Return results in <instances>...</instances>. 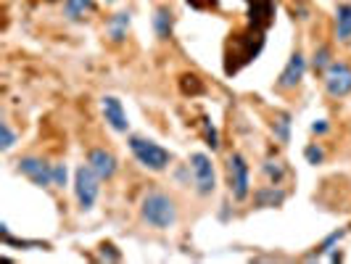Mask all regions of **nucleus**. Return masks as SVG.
Returning a JSON list of instances; mask_svg holds the SVG:
<instances>
[{
	"mask_svg": "<svg viewBox=\"0 0 351 264\" xmlns=\"http://www.w3.org/2000/svg\"><path fill=\"white\" fill-rule=\"evenodd\" d=\"M201 127H204V138H206V145H209L211 151H217V148H219V130L211 124L209 117H201Z\"/></svg>",
	"mask_w": 351,
	"mask_h": 264,
	"instance_id": "obj_22",
	"label": "nucleus"
},
{
	"mask_svg": "<svg viewBox=\"0 0 351 264\" xmlns=\"http://www.w3.org/2000/svg\"><path fill=\"white\" fill-rule=\"evenodd\" d=\"M141 219L154 230H169L180 219L177 201L164 191H148L141 198Z\"/></svg>",
	"mask_w": 351,
	"mask_h": 264,
	"instance_id": "obj_2",
	"label": "nucleus"
},
{
	"mask_svg": "<svg viewBox=\"0 0 351 264\" xmlns=\"http://www.w3.org/2000/svg\"><path fill=\"white\" fill-rule=\"evenodd\" d=\"M341 238H343V230H335V232H330V235H328V238H325V241L317 246L315 254H328V251H330V248H333Z\"/></svg>",
	"mask_w": 351,
	"mask_h": 264,
	"instance_id": "obj_25",
	"label": "nucleus"
},
{
	"mask_svg": "<svg viewBox=\"0 0 351 264\" xmlns=\"http://www.w3.org/2000/svg\"><path fill=\"white\" fill-rule=\"evenodd\" d=\"M304 74H306V58H304L301 51H296L288 58V64L280 71L275 85H278V90H296L301 85V80H304Z\"/></svg>",
	"mask_w": 351,
	"mask_h": 264,
	"instance_id": "obj_10",
	"label": "nucleus"
},
{
	"mask_svg": "<svg viewBox=\"0 0 351 264\" xmlns=\"http://www.w3.org/2000/svg\"><path fill=\"white\" fill-rule=\"evenodd\" d=\"M333 64V53H330V48L328 45H319L315 51V56H312V69L317 71V74H325V69Z\"/></svg>",
	"mask_w": 351,
	"mask_h": 264,
	"instance_id": "obj_20",
	"label": "nucleus"
},
{
	"mask_svg": "<svg viewBox=\"0 0 351 264\" xmlns=\"http://www.w3.org/2000/svg\"><path fill=\"white\" fill-rule=\"evenodd\" d=\"M172 29H175V14H172V8L158 5L156 11H154V32H156L158 40H169Z\"/></svg>",
	"mask_w": 351,
	"mask_h": 264,
	"instance_id": "obj_16",
	"label": "nucleus"
},
{
	"mask_svg": "<svg viewBox=\"0 0 351 264\" xmlns=\"http://www.w3.org/2000/svg\"><path fill=\"white\" fill-rule=\"evenodd\" d=\"M16 169L24 177H29L37 188H51L53 185V164L40 156H21L16 161Z\"/></svg>",
	"mask_w": 351,
	"mask_h": 264,
	"instance_id": "obj_8",
	"label": "nucleus"
},
{
	"mask_svg": "<svg viewBox=\"0 0 351 264\" xmlns=\"http://www.w3.org/2000/svg\"><path fill=\"white\" fill-rule=\"evenodd\" d=\"M180 90H182V95H201L206 88L195 74H182L180 77Z\"/></svg>",
	"mask_w": 351,
	"mask_h": 264,
	"instance_id": "obj_21",
	"label": "nucleus"
},
{
	"mask_svg": "<svg viewBox=\"0 0 351 264\" xmlns=\"http://www.w3.org/2000/svg\"><path fill=\"white\" fill-rule=\"evenodd\" d=\"M285 164H282L280 158H264L262 161V175L272 182V185H280L282 180H285Z\"/></svg>",
	"mask_w": 351,
	"mask_h": 264,
	"instance_id": "obj_18",
	"label": "nucleus"
},
{
	"mask_svg": "<svg viewBox=\"0 0 351 264\" xmlns=\"http://www.w3.org/2000/svg\"><path fill=\"white\" fill-rule=\"evenodd\" d=\"M130 151L138 158V164L148 172H164L172 164V154L164 145H158L156 141H148V138H141V135L130 138Z\"/></svg>",
	"mask_w": 351,
	"mask_h": 264,
	"instance_id": "obj_3",
	"label": "nucleus"
},
{
	"mask_svg": "<svg viewBox=\"0 0 351 264\" xmlns=\"http://www.w3.org/2000/svg\"><path fill=\"white\" fill-rule=\"evenodd\" d=\"M98 193H101V177L90 169V164L77 167V172H74V195H77L80 209H93L95 201H98Z\"/></svg>",
	"mask_w": 351,
	"mask_h": 264,
	"instance_id": "obj_5",
	"label": "nucleus"
},
{
	"mask_svg": "<svg viewBox=\"0 0 351 264\" xmlns=\"http://www.w3.org/2000/svg\"><path fill=\"white\" fill-rule=\"evenodd\" d=\"M101 259H108V262H119V259H122V254L117 251V246H114V243H104V246H101Z\"/></svg>",
	"mask_w": 351,
	"mask_h": 264,
	"instance_id": "obj_27",
	"label": "nucleus"
},
{
	"mask_svg": "<svg viewBox=\"0 0 351 264\" xmlns=\"http://www.w3.org/2000/svg\"><path fill=\"white\" fill-rule=\"evenodd\" d=\"M272 135L280 143H288V138H291V114L280 111V114L272 117Z\"/></svg>",
	"mask_w": 351,
	"mask_h": 264,
	"instance_id": "obj_19",
	"label": "nucleus"
},
{
	"mask_svg": "<svg viewBox=\"0 0 351 264\" xmlns=\"http://www.w3.org/2000/svg\"><path fill=\"white\" fill-rule=\"evenodd\" d=\"M191 172H193V185L198 195H211L217 188V175L214 164L206 154H191Z\"/></svg>",
	"mask_w": 351,
	"mask_h": 264,
	"instance_id": "obj_7",
	"label": "nucleus"
},
{
	"mask_svg": "<svg viewBox=\"0 0 351 264\" xmlns=\"http://www.w3.org/2000/svg\"><path fill=\"white\" fill-rule=\"evenodd\" d=\"M130 24H132V11H119L106 21V35L114 45H122L130 32Z\"/></svg>",
	"mask_w": 351,
	"mask_h": 264,
	"instance_id": "obj_13",
	"label": "nucleus"
},
{
	"mask_svg": "<svg viewBox=\"0 0 351 264\" xmlns=\"http://www.w3.org/2000/svg\"><path fill=\"white\" fill-rule=\"evenodd\" d=\"M254 204H256L259 209H275V206H282V204H285V191L269 182V185H264V188H259V191L254 193Z\"/></svg>",
	"mask_w": 351,
	"mask_h": 264,
	"instance_id": "obj_15",
	"label": "nucleus"
},
{
	"mask_svg": "<svg viewBox=\"0 0 351 264\" xmlns=\"http://www.w3.org/2000/svg\"><path fill=\"white\" fill-rule=\"evenodd\" d=\"M248 5V27L254 29H269L275 24L278 3L275 0H246Z\"/></svg>",
	"mask_w": 351,
	"mask_h": 264,
	"instance_id": "obj_9",
	"label": "nucleus"
},
{
	"mask_svg": "<svg viewBox=\"0 0 351 264\" xmlns=\"http://www.w3.org/2000/svg\"><path fill=\"white\" fill-rule=\"evenodd\" d=\"M53 185L56 188L66 185V164H53Z\"/></svg>",
	"mask_w": 351,
	"mask_h": 264,
	"instance_id": "obj_26",
	"label": "nucleus"
},
{
	"mask_svg": "<svg viewBox=\"0 0 351 264\" xmlns=\"http://www.w3.org/2000/svg\"><path fill=\"white\" fill-rule=\"evenodd\" d=\"M304 158L317 167V164H322V161H325V148H322L319 143H309V145L304 148Z\"/></svg>",
	"mask_w": 351,
	"mask_h": 264,
	"instance_id": "obj_23",
	"label": "nucleus"
},
{
	"mask_svg": "<svg viewBox=\"0 0 351 264\" xmlns=\"http://www.w3.org/2000/svg\"><path fill=\"white\" fill-rule=\"evenodd\" d=\"M104 3H117V0H104Z\"/></svg>",
	"mask_w": 351,
	"mask_h": 264,
	"instance_id": "obj_30",
	"label": "nucleus"
},
{
	"mask_svg": "<svg viewBox=\"0 0 351 264\" xmlns=\"http://www.w3.org/2000/svg\"><path fill=\"white\" fill-rule=\"evenodd\" d=\"M188 5L204 11V8H217V5H219V0H188Z\"/></svg>",
	"mask_w": 351,
	"mask_h": 264,
	"instance_id": "obj_28",
	"label": "nucleus"
},
{
	"mask_svg": "<svg viewBox=\"0 0 351 264\" xmlns=\"http://www.w3.org/2000/svg\"><path fill=\"white\" fill-rule=\"evenodd\" d=\"M101 111H104V119L111 130H117V132H127L130 130V122H127V114H124V106L119 98L106 95L104 101H101Z\"/></svg>",
	"mask_w": 351,
	"mask_h": 264,
	"instance_id": "obj_12",
	"label": "nucleus"
},
{
	"mask_svg": "<svg viewBox=\"0 0 351 264\" xmlns=\"http://www.w3.org/2000/svg\"><path fill=\"white\" fill-rule=\"evenodd\" d=\"M93 11H95L93 0H64V16L69 19V21H82Z\"/></svg>",
	"mask_w": 351,
	"mask_h": 264,
	"instance_id": "obj_17",
	"label": "nucleus"
},
{
	"mask_svg": "<svg viewBox=\"0 0 351 264\" xmlns=\"http://www.w3.org/2000/svg\"><path fill=\"white\" fill-rule=\"evenodd\" d=\"M0 135H3V138H0V148H3V151H11V148L16 145V135H14V130H11L8 122L0 124Z\"/></svg>",
	"mask_w": 351,
	"mask_h": 264,
	"instance_id": "obj_24",
	"label": "nucleus"
},
{
	"mask_svg": "<svg viewBox=\"0 0 351 264\" xmlns=\"http://www.w3.org/2000/svg\"><path fill=\"white\" fill-rule=\"evenodd\" d=\"M322 85H325V93L335 101L346 98L351 93V67L343 61H333L322 74Z\"/></svg>",
	"mask_w": 351,
	"mask_h": 264,
	"instance_id": "obj_6",
	"label": "nucleus"
},
{
	"mask_svg": "<svg viewBox=\"0 0 351 264\" xmlns=\"http://www.w3.org/2000/svg\"><path fill=\"white\" fill-rule=\"evenodd\" d=\"M328 130H330V124L325 122V119H317V122L312 124V132H315V135H325Z\"/></svg>",
	"mask_w": 351,
	"mask_h": 264,
	"instance_id": "obj_29",
	"label": "nucleus"
},
{
	"mask_svg": "<svg viewBox=\"0 0 351 264\" xmlns=\"http://www.w3.org/2000/svg\"><path fill=\"white\" fill-rule=\"evenodd\" d=\"M335 40L341 45H349L351 43V3H341L335 8V24H333Z\"/></svg>",
	"mask_w": 351,
	"mask_h": 264,
	"instance_id": "obj_14",
	"label": "nucleus"
},
{
	"mask_svg": "<svg viewBox=\"0 0 351 264\" xmlns=\"http://www.w3.org/2000/svg\"><path fill=\"white\" fill-rule=\"evenodd\" d=\"M349 228H351V225H349Z\"/></svg>",
	"mask_w": 351,
	"mask_h": 264,
	"instance_id": "obj_31",
	"label": "nucleus"
},
{
	"mask_svg": "<svg viewBox=\"0 0 351 264\" xmlns=\"http://www.w3.org/2000/svg\"><path fill=\"white\" fill-rule=\"evenodd\" d=\"M262 48H264V29L248 27L243 32L230 35L228 45H225V74H238L251 61H256V56L262 53Z\"/></svg>",
	"mask_w": 351,
	"mask_h": 264,
	"instance_id": "obj_1",
	"label": "nucleus"
},
{
	"mask_svg": "<svg viewBox=\"0 0 351 264\" xmlns=\"http://www.w3.org/2000/svg\"><path fill=\"white\" fill-rule=\"evenodd\" d=\"M228 172V188L235 201H246L251 193V167H248L246 156L241 151H232L225 164Z\"/></svg>",
	"mask_w": 351,
	"mask_h": 264,
	"instance_id": "obj_4",
	"label": "nucleus"
},
{
	"mask_svg": "<svg viewBox=\"0 0 351 264\" xmlns=\"http://www.w3.org/2000/svg\"><path fill=\"white\" fill-rule=\"evenodd\" d=\"M88 164H90V169L101 177V180H111V177L117 175V169H119L117 156H114L111 151H106V148H90Z\"/></svg>",
	"mask_w": 351,
	"mask_h": 264,
	"instance_id": "obj_11",
	"label": "nucleus"
}]
</instances>
